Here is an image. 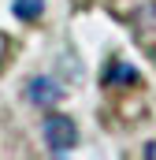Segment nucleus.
I'll list each match as a JSON object with an SVG mask.
<instances>
[{"label":"nucleus","mask_w":156,"mask_h":160,"mask_svg":"<svg viewBox=\"0 0 156 160\" xmlns=\"http://www.w3.org/2000/svg\"><path fill=\"white\" fill-rule=\"evenodd\" d=\"M11 11H15L19 19H37L41 11H45V0H15Z\"/></svg>","instance_id":"20e7f679"},{"label":"nucleus","mask_w":156,"mask_h":160,"mask_svg":"<svg viewBox=\"0 0 156 160\" xmlns=\"http://www.w3.org/2000/svg\"><path fill=\"white\" fill-rule=\"evenodd\" d=\"M141 75L130 67V63H123V60H112L108 63V71H104V86H115V89H126V86H138Z\"/></svg>","instance_id":"7ed1b4c3"},{"label":"nucleus","mask_w":156,"mask_h":160,"mask_svg":"<svg viewBox=\"0 0 156 160\" xmlns=\"http://www.w3.org/2000/svg\"><path fill=\"white\" fill-rule=\"evenodd\" d=\"M7 56H11V38H7V34H0V67L7 63Z\"/></svg>","instance_id":"39448f33"},{"label":"nucleus","mask_w":156,"mask_h":160,"mask_svg":"<svg viewBox=\"0 0 156 160\" xmlns=\"http://www.w3.org/2000/svg\"><path fill=\"white\" fill-rule=\"evenodd\" d=\"M141 153H145V160H156V142H149V145H145Z\"/></svg>","instance_id":"423d86ee"},{"label":"nucleus","mask_w":156,"mask_h":160,"mask_svg":"<svg viewBox=\"0 0 156 160\" xmlns=\"http://www.w3.org/2000/svg\"><path fill=\"white\" fill-rule=\"evenodd\" d=\"M26 97L37 104V108H52V104H60V97H63V89L56 86L52 78H30V86H26Z\"/></svg>","instance_id":"f03ea898"},{"label":"nucleus","mask_w":156,"mask_h":160,"mask_svg":"<svg viewBox=\"0 0 156 160\" xmlns=\"http://www.w3.org/2000/svg\"><path fill=\"white\" fill-rule=\"evenodd\" d=\"M45 142H48V149L52 153H71L75 149V142H78V127L71 116H48L45 119Z\"/></svg>","instance_id":"f257e3e1"}]
</instances>
